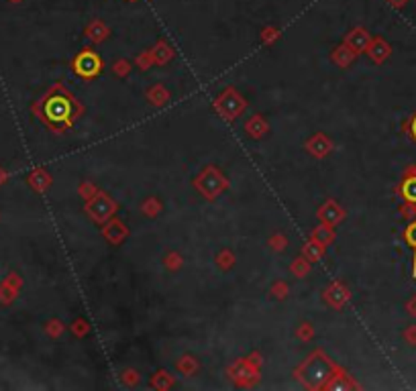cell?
<instances>
[{
	"label": "cell",
	"mask_w": 416,
	"mask_h": 391,
	"mask_svg": "<svg viewBox=\"0 0 416 391\" xmlns=\"http://www.w3.org/2000/svg\"><path fill=\"white\" fill-rule=\"evenodd\" d=\"M72 110H74V102L65 92H53L46 100V121L55 127V129H63L72 122Z\"/></svg>",
	"instance_id": "obj_1"
},
{
	"label": "cell",
	"mask_w": 416,
	"mask_h": 391,
	"mask_svg": "<svg viewBox=\"0 0 416 391\" xmlns=\"http://www.w3.org/2000/svg\"><path fill=\"white\" fill-rule=\"evenodd\" d=\"M74 68H76V72L80 75H84V77H92L100 72V68H102V63H100V58L92 53V51H84V53H80L74 61Z\"/></svg>",
	"instance_id": "obj_2"
},
{
	"label": "cell",
	"mask_w": 416,
	"mask_h": 391,
	"mask_svg": "<svg viewBox=\"0 0 416 391\" xmlns=\"http://www.w3.org/2000/svg\"><path fill=\"white\" fill-rule=\"evenodd\" d=\"M402 194H404L406 200L416 202V178H410V180H406L402 183Z\"/></svg>",
	"instance_id": "obj_3"
},
{
	"label": "cell",
	"mask_w": 416,
	"mask_h": 391,
	"mask_svg": "<svg viewBox=\"0 0 416 391\" xmlns=\"http://www.w3.org/2000/svg\"><path fill=\"white\" fill-rule=\"evenodd\" d=\"M406 241H408V245H412V247H415V253H416V223L415 225L408 226V230H406ZM415 265H416V257H415Z\"/></svg>",
	"instance_id": "obj_4"
},
{
	"label": "cell",
	"mask_w": 416,
	"mask_h": 391,
	"mask_svg": "<svg viewBox=\"0 0 416 391\" xmlns=\"http://www.w3.org/2000/svg\"><path fill=\"white\" fill-rule=\"evenodd\" d=\"M412 135L416 136V119H415V122H412Z\"/></svg>",
	"instance_id": "obj_5"
}]
</instances>
